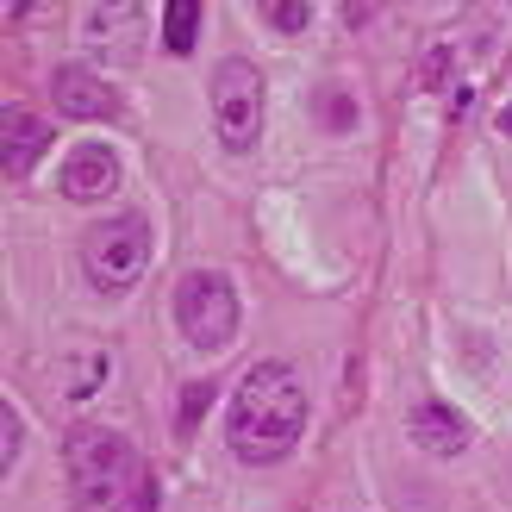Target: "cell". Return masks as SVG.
<instances>
[{
  "label": "cell",
  "instance_id": "cell-1",
  "mask_svg": "<svg viewBox=\"0 0 512 512\" xmlns=\"http://www.w3.org/2000/svg\"><path fill=\"white\" fill-rule=\"evenodd\" d=\"M300 431H306L300 375L288 363H256L238 381L232 406H225V444H232V456L250 463V469H269L300 444Z\"/></svg>",
  "mask_w": 512,
  "mask_h": 512
},
{
  "label": "cell",
  "instance_id": "cell-2",
  "mask_svg": "<svg viewBox=\"0 0 512 512\" xmlns=\"http://www.w3.org/2000/svg\"><path fill=\"white\" fill-rule=\"evenodd\" d=\"M63 463H69V494H75V506H82V512H119L125 494L144 488L132 444H125L119 431H100V425L69 431Z\"/></svg>",
  "mask_w": 512,
  "mask_h": 512
},
{
  "label": "cell",
  "instance_id": "cell-3",
  "mask_svg": "<svg viewBox=\"0 0 512 512\" xmlns=\"http://www.w3.org/2000/svg\"><path fill=\"white\" fill-rule=\"evenodd\" d=\"M150 263V225L138 213H119V219H100L94 232L82 238V269L100 294H125Z\"/></svg>",
  "mask_w": 512,
  "mask_h": 512
},
{
  "label": "cell",
  "instance_id": "cell-4",
  "mask_svg": "<svg viewBox=\"0 0 512 512\" xmlns=\"http://www.w3.org/2000/svg\"><path fill=\"white\" fill-rule=\"evenodd\" d=\"M175 319H182L194 350H225L238 338V294L232 281L213 269H194L182 288H175Z\"/></svg>",
  "mask_w": 512,
  "mask_h": 512
},
{
  "label": "cell",
  "instance_id": "cell-5",
  "mask_svg": "<svg viewBox=\"0 0 512 512\" xmlns=\"http://www.w3.org/2000/svg\"><path fill=\"white\" fill-rule=\"evenodd\" d=\"M213 125L225 150H250L263 132V75L244 57H225L213 69Z\"/></svg>",
  "mask_w": 512,
  "mask_h": 512
},
{
  "label": "cell",
  "instance_id": "cell-6",
  "mask_svg": "<svg viewBox=\"0 0 512 512\" xmlns=\"http://www.w3.org/2000/svg\"><path fill=\"white\" fill-rule=\"evenodd\" d=\"M406 431H413V444L419 450H431V456H456V450H469V419L456 413V406H444V400H419L413 413H406Z\"/></svg>",
  "mask_w": 512,
  "mask_h": 512
},
{
  "label": "cell",
  "instance_id": "cell-7",
  "mask_svg": "<svg viewBox=\"0 0 512 512\" xmlns=\"http://www.w3.org/2000/svg\"><path fill=\"white\" fill-rule=\"evenodd\" d=\"M57 188H63L69 200H100V194H113V188H119V157H113L107 144H75L69 163H63V175H57Z\"/></svg>",
  "mask_w": 512,
  "mask_h": 512
},
{
  "label": "cell",
  "instance_id": "cell-8",
  "mask_svg": "<svg viewBox=\"0 0 512 512\" xmlns=\"http://www.w3.org/2000/svg\"><path fill=\"white\" fill-rule=\"evenodd\" d=\"M44 144H50V132H44V119L38 113H25V107H7L0 113V169L13 175H32V163L44 157Z\"/></svg>",
  "mask_w": 512,
  "mask_h": 512
},
{
  "label": "cell",
  "instance_id": "cell-9",
  "mask_svg": "<svg viewBox=\"0 0 512 512\" xmlns=\"http://www.w3.org/2000/svg\"><path fill=\"white\" fill-rule=\"evenodd\" d=\"M138 25H144L138 7H94L88 25H82V38H88V50H100V57H119L125 63L138 50Z\"/></svg>",
  "mask_w": 512,
  "mask_h": 512
},
{
  "label": "cell",
  "instance_id": "cell-10",
  "mask_svg": "<svg viewBox=\"0 0 512 512\" xmlns=\"http://www.w3.org/2000/svg\"><path fill=\"white\" fill-rule=\"evenodd\" d=\"M50 94H57V107L69 119H107L113 113L107 82H94L88 69H57V75H50Z\"/></svg>",
  "mask_w": 512,
  "mask_h": 512
},
{
  "label": "cell",
  "instance_id": "cell-11",
  "mask_svg": "<svg viewBox=\"0 0 512 512\" xmlns=\"http://www.w3.org/2000/svg\"><path fill=\"white\" fill-rule=\"evenodd\" d=\"M194 32H200V7H194V0H175L169 19H163V44H169V57H188V50H194Z\"/></svg>",
  "mask_w": 512,
  "mask_h": 512
},
{
  "label": "cell",
  "instance_id": "cell-12",
  "mask_svg": "<svg viewBox=\"0 0 512 512\" xmlns=\"http://www.w3.org/2000/svg\"><path fill=\"white\" fill-rule=\"evenodd\" d=\"M19 450H25V425H19L13 406H0V469H13Z\"/></svg>",
  "mask_w": 512,
  "mask_h": 512
},
{
  "label": "cell",
  "instance_id": "cell-13",
  "mask_svg": "<svg viewBox=\"0 0 512 512\" xmlns=\"http://www.w3.org/2000/svg\"><path fill=\"white\" fill-rule=\"evenodd\" d=\"M263 19L275 25V32H300V25L313 19V7H300V0H288V7H263Z\"/></svg>",
  "mask_w": 512,
  "mask_h": 512
},
{
  "label": "cell",
  "instance_id": "cell-14",
  "mask_svg": "<svg viewBox=\"0 0 512 512\" xmlns=\"http://www.w3.org/2000/svg\"><path fill=\"white\" fill-rule=\"evenodd\" d=\"M325 100H331V107H325V113H331V125H350V119H356V113H350V100H344V94H325Z\"/></svg>",
  "mask_w": 512,
  "mask_h": 512
},
{
  "label": "cell",
  "instance_id": "cell-15",
  "mask_svg": "<svg viewBox=\"0 0 512 512\" xmlns=\"http://www.w3.org/2000/svg\"><path fill=\"white\" fill-rule=\"evenodd\" d=\"M150 506H157V488L144 481V488H138V506H132V512H150Z\"/></svg>",
  "mask_w": 512,
  "mask_h": 512
},
{
  "label": "cell",
  "instance_id": "cell-16",
  "mask_svg": "<svg viewBox=\"0 0 512 512\" xmlns=\"http://www.w3.org/2000/svg\"><path fill=\"white\" fill-rule=\"evenodd\" d=\"M500 132L512 138V100H506V107H500Z\"/></svg>",
  "mask_w": 512,
  "mask_h": 512
}]
</instances>
